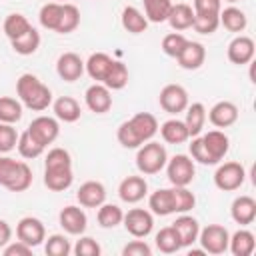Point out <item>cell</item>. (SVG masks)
I'll return each mask as SVG.
<instances>
[{
	"label": "cell",
	"mask_w": 256,
	"mask_h": 256,
	"mask_svg": "<svg viewBox=\"0 0 256 256\" xmlns=\"http://www.w3.org/2000/svg\"><path fill=\"white\" fill-rule=\"evenodd\" d=\"M16 94L18 100L22 102V106L34 110V112H42L52 104V92L46 84H42L38 80V76L34 74H22L16 80Z\"/></svg>",
	"instance_id": "1"
},
{
	"label": "cell",
	"mask_w": 256,
	"mask_h": 256,
	"mask_svg": "<svg viewBox=\"0 0 256 256\" xmlns=\"http://www.w3.org/2000/svg\"><path fill=\"white\" fill-rule=\"evenodd\" d=\"M32 184V170L26 162L10 156H0V186L10 192H24Z\"/></svg>",
	"instance_id": "2"
},
{
	"label": "cell",
	"mask_w": 256,
	"mask_h": 256,
	"mask_svg": "<svg viewBox=\"0 0 256 256\" xmlns=\"http://www.w3.org/2000/svg\"><path fill=\"white\" fill-rule=\"evenodd\" d=\"M166 162H168V154H166L164 144L154 142V140H148V142H144V144L138 146V152H136V168L144 176L158 174L160 170H164Z\"/></svg>",
	"instance_id": "3"
},
{
	"label": "cell",
	"mask_w": 256,
	"mask_h": 256,
	"mask_svg": "<svg viewBox=\"0 0 256 256\" xmlns=\"http://www.w3.org/2000/svg\"><path fill=\"white\" fill-rule=\"evenodd\" d=\"M246 180V170L240 162H224L214 172V184L218 190L234 192L238 190Z\"/></svg>",
	"instance_id": "4"
},
{
	"label": "cell",
	"mask_w": 256,
	"mask_h": 256,
	"mask_svg": "<svg viewBox=\"0 0 256 256\" xmlns=\"http://www.w3.org/2000/svg\"><path fill=\"white\" fill-rule=\"evenodd\" d=\"M202 250L206 254H224L228 250V242H230V234L224 226L220 224H208L206 228H202L198 232V240Z\"/></svg>",
	"instance_id": "5"
},
{
	"label": "cell",
	"mask_w": 256,
	"mask_h": 256,
	"mask_svg": "<svg viewBox=\"0 0 256 256\" xmlns=\"http://www.w3.org/2000/svg\"><path fill=\"white\" fill-rule=\"evenodd\" d=\"M166 174L172 186H188L194 180L196 168H194V160L186 154H176L166 162Z\"/></svg>",
	"instance_id": "6"
},
{
	"label": "cell",
	"mask_w": 256,
	"mask_h": 256,
	"mask_svg": "<svg viewBox=\"0 0 256 256\" xmlns=\"http://www.w3.org/2000/svg\"><path fill=\"white\" fill-rule=\"evenodd\" d=\"M124 222V228L128 234H132L134 238H146L152 228H154V218H152V212L146 210V208H132L124 214L122 218Z\"/></svg>",
	"instance_id": "7"
},
{
	"label": "cell",
	"mask_w": 256,
	"mask_h": 256,
	"mask_svg": "<svg viewBox=\"0 0 256 256\" xmlns=\"http://www.w3.org/2000/svg\"><path fill=\"white\" fill-rule=\"evenodd\" d=\"M158 102H160V108L168 114H178V112H184L186 106H188V92L184 86L180 84H166L162 90H160V96H158Z\"/></svg>",
	"instance_id": "8"
},
{
	"label": "cell",
	"mask_w": 256,
	"mask_h": 256,
	"mask_svg": "<svg viewBox=\"0 0 256 256\" xmlns=\"http://www.w3.org/2000/svg\"><path fill=\"white\" fill-rule=\"evenodd\" d=\"M16 238L22 240L24 244H28L30 248H36L46 240V228H44L42 220H38L34 216H24L16 224Z\"/></svg>",
	"instance_id": "9"
},
{
	"label": "cell",
	"mask_w": 256,
	"mask_h": 256,
	"mask_svg": "<svg viewBox=\"0 0 256 256\" xmlns=\"http://www.w3.org/2000/svg\"><path fill=\"white\" fill-rule=\"evenodd\" d=\"M26 130H28V132L32 134V138H34L38 144H42L44 148H46L48 144H52V142L58 138V134H60L58 120L52 118V116H36V118L30 122V126H28Z\"/></svg>",
	"instance_id": "10"
},
{
	"label": "cell",
	"mask_w": 256,
	"mask_h": 256,
	"mask_svg": "<svg viewBox=\"0 0 256 256\" xmlns=\"http://www.w3.org/2000/svg\"><path fill=\"white\" fill-rule=\"evenodd\" d=\"M206 120L216 128H228L238 120V106L230 100H220L206 112Z\"/></svg>",
	"instance_id": "11"
},
{
	"label": "cell",
	"mask_w": 256,
	"mask_h": 256,
	"mask_svg": "<svg viewBox=\"0 0 256 256\" xmlns=\"http://www.w3.org/2000/svg\"><path fill=\"white\" fill-rule=\"evenodd\" d=\"M58 220H60V226L64 228V232L72 234V236H80L84 234L86 230V224H88V218L84 214V210L80 206H64L58 214Z\"/></svg>",
	"instance_id": "12"
},
{
	"label": "cell",
	"mask_w": 256,
	"mask_h": 256,
	"mask_svg": "<svg viewBox=\"0 0 256 256\" xmlns=\"http://www.w3.org/2000/svg\"><path fill=\"white\" fill-rule=\"evenodd\" d=\"M254 40L250 36H236L230 44H228V60L236 66H244V64H250L252 58H254Z\"/></svg>",
	"instance_id": "13"
},
{
	"label": "cell",
	"mask_w": 256,
	"mask_h": 256,
	"mask_svg": "<svg viewBox=\"0 0 256 256\" xmlns=\"http://www.w3.org/2000/svg\"><path fill=\"white\" fill-rule=\"evenodd\" d=\"M84 100H86V106L96 114H106L112 108L110 88H106L102 82H96V84L88 86V90L84 94Z\"/></svg>",
	"instance_id": "14"
},
{
	"label": "cell",
	"mask_w": 256,
	"mask_h": 256,
	"mask_svg": "<svg viewBox=\"0 0 256 256\" xmlns=\"http://www.w3.org/2000/svg\"><path fill=\"white\" fill-rule=\"evenodd\" d=\"M56 72L62 80L76 82L84 74V60L76 52H64L56 62Z\"/></svg>",
	"instance_id": "15"
},
{
	"label": "cell",
	"mask_w": 256,
	"mask_h": 256,
	"mask_svg": "<svg viewBox=\"0 0 256 256\" xmlns=\"http://www.w3.org/2000/svg\"><path fill=\"white\" fill-rule=\"evenodd\" d=\"M74 182V172L72 166H52L44 168V184L52 192H64L72 186Z\"/></svg>",
	"instance_id": "16"
},
{
	"label": "cell",
	"mask_w": 256,
	"mask_h": 256,
	"mask_svg": "<svg viewBox=\"0 0 256 256\" xmlns=\"http://www.w3.org/2000/svg\"><path fill=\"white\" fill-rule=\"evenodd\" d=\"M148 194V184L144 176H126L118 186V196L122 202L136 204Z\"/></svg>",
	"instance_id": "17"
},
{
	"label": "cell",
	"mask_w": 256,
	"mask_h": 256,
	"mask_svg": "<svg viewBox=\"0 0 256 256\" xmlns=\"http://www.w3.org/2000/svg\"><path fill=\"white\" fill-rule=\"evenodd\" d=\"M76 200L80 202V206L84 208H98L100 204H104L106 200V188L102 182L98 180H88L84 182L78 192H76Z\"/></svg>",
	"instance_id": "18"
},
{
	"label": "cell",
	"mask_w": 256,
	"mask_h": 256,
	"mask_svg": "<svg viewBox=\"0 0 256 256\" xmlns=\"http://www.w3.org/2000/svg\"><path fill=\"white\" fill-rule=\"evenodd\" d=\"M230 216L240 226L252 224L254 218H256V200L252 196H246V194L234 198V202L230 206Z\"/></svg>",
	"instance_id": "19"
},
{
	"label": "cell",
	"mask_w": 256,
	"mask_h": 256,
	"mask_svg": "<svg viewBox=\"0 0 256 256\" xmlns=\"http://www.w3.org/2000/svg\"><path fill=\"white\" fill-rule=\"evenodd\" d=\"M172 228L176 230V234H178V238H180L182 248H188V246H192V244L198 240V232H200L198 220H196V218H192L188 212L180 214V216L172 222Z\"/></svg>",
	"instance_id": "20"
},
{
	"label": "cell",
	"mask_w": 256,
	"mask_h": 256,
	"mask_svg": "<svg viewBox=\"0 0 256 256\" xmlns=\"http://www.w3.org/2000/svg\"><path fill=\"white\" fill-rule=\"evenodd\" d=\"M202 142L210 154V158L214 160V164H218L220 160H224V156L228 154V148H230V140L228 136L222 132V130H208L204 136H202Z\"/></svg>",
	"instance_id": "21"
},
{
	"label": "cell",
	"mask_w": 256,
	"mask_h": 256,
	"mask_svg": "<svg viewBox=\"0 0 256 256\" xmlns=\"http://www.w3.org/2000/svg\"><path fill=\"white\" fill-rule=\"evenodd\" d=\"M128 122H130L132 130L136 132V136L140 138L142 144L148 142V140H152L154 134L158 132V120H156V116L150 114V112H138V114H134L132 118H128Z\"/></svg>",
	"instance_id": "22"
},
{
	"label": "cell",
	"mask_w": 256,
	"mask_h": 256,
	"mask_svg": "<svg viewBox=\"0 0 256 256\" xmlns=\"http://www.w3.org/2000/svg\"><path fill=\"white\" fill-rule=\"evenodd\" d=\"M176 60H178L180 68H184V70H198L204 64V60H206V48L200 42L188 40L184 50L178 54Z\"/></svg>",
	"instance_id": "23"
},
{
	"label": "cell",
	"mask_w": 256,
	"mask_h": 256,
	"mask_svg": "<svg viewBox=\"0 0 256 256\" xmlns=\"http://www.w3.org/2000/svg\"><path fill=\"white\" fill-rule=\"evenodd\" d=\"M166 20H168V24H170L176 32L188 30V28H192V24H194V10H192L190 4H184V2L172 4V8H170Z\"/></svg>",
	"instance_id": "24"
},
{
	"label": "cell",
	"mask_w": 256,
	"mask_h": 256,
	"mask_svg": "<svg viewBox=\"0 0 256 256\" xmlns=\"http://www.w3.org/2000/svg\"><path fill=\"white\" fill-rule=\"evenodd\" d=\"M112 62H114V58L108 56L106 52H94V54H90V58L84 62V70L88 72V76H90L92 80L102 82L104 76L108 74Z\"/></svg>",
	"instance_id": "25"
},
{
	"label": "cell",
	"mask_w": 256,
	"mask_h": 256,
	"mask_svg": "<svg viewBox=\"0 0 256 256\" xmlns=\"http://www.w3.org/2000/svg\"><path fill=\"white\" fill-rule=\"evenodd\" d=\"M158 130H160L162 140L168 142V144H184V142L190 138L184 120H178V118L166 120L162 126H158Z\"/></svg>",
	"instance_id": "26"
},
{
	"label": "cell",
	"mask_w": 256,
	"mask_h": 256,
	"mask_svg": "<svg viewBox=\"0 0 256 256\" xmlns=\"http://www.w3.org/2000/svg\"><path fill=\"white\" fill-rule=\"evenodd\" d=\"M148 208L156 216H168L174 214V200H172V188H158L148 198Z\"/></svg>",
	"instance_id": "27"
},
{
	"label": "cell",
	"mask_w": 256,
	"mask_h": 256,
	"mask_svg": "<svg viewBox=\"0 0 256 256\" xmlns=\"http://www.w3.org/2000/svg\"><path fill=\"white\" fill-rule=\"evenodd\" d=\"M52 108H54V116L62 122H76L80 120V114H82L78 100L72 96H60L58 100H54Z\"/></svg>",
	"instance_id": "28"
},
{
	"label": "cell",
	"mask_w": 256,
	"mask_h": 256,
	"mask_svg": "<svg viewBox=\"0 0 256 256\" xmlns=\"http://www.w3.org/2000/svg\"><path fill=\"white\" fill-rule=\"evenodd\" d=\"M256 248V238L250 230H236L232 236H230V242H228V250L234 254V256H250Z\"/></svg>",
	"instance_id": "29"
},
{
	"label": "cell",
	"mask_w": 256,
	"mask_h": 256,
	"mask_svg": "<svg viewBox=\"0 0 256 256\" xmlns=\"http://www.w3.org/2000/svg\"><path fill=\"white\" fill-rule=\"evenodd\" d=\"M120 22H122V28H124L126 32H130V34H142V32H146V28H148L146 16H144L138 8H134V6H126V8L122 10Z\"/></svg>",
	"instance_id": "30"
},
{
	"label": "cell",
	"mask_w": 256,
	"mask_h": 256,
	"mask_svg": "<svg viewBox=\"0 0 256 256\" xmlns=\"http://www.w3.org/2000/svg\"><path fill=\"white\" fill-rule=\"evenodd\" d=\"M184 124L188 128V134L190 138L192 136H198L206 124V108L202 102H194V104H188L186 106V118H184Z\"/></svg>",
	"instance_id": "31"
},
{
	"label": "cell",
	"mask_w": 256,
	"mask_h": 256,
	"mask_svg": "<svg viewBox=\"0 0 256 256\" xmlns=\"http://www.w3.org/2000/svg\"><path fill=\"white\" fill-rule=\"evenodd\" d=\"M220 24L228 30V32H244V28L248 26V18L246 14L236 8V6H228L224 10H220Z\"/></svg>",
	"instance_id": "32"
},
{
	"label": "cell",
	"mask_w": 256,
	"mask_h": 256,
	"mask_svg": "<svg viewBox=\"0 0 256 256\" xmlns=\"http://www.w3.org/2000/svg\"><path fill=\"white\" fill-rule=\"evenodd\" d=\"M10 44H12V50H14L16 54H20V56H30V54H34V52L40 48V34H38V30L32 26L24 36H20V38H16V40H10Z\"/></svg>",
	"instance_id": "33"
},
{
	"label": "cell",
	"mask_w": 256,
	"mask_h": 256,
	"mask_svg": "<svg viewBox=\"0 0 256 256\" xmlns=\"http://www.w3.org/2000/svg\"><path fill=\"white\" fill-rule=\"evenodd\" d=\"M80 26V10L70 2H62V16L58 22V34H70Z\"/></svg>",
	"instance_id": "34"
},
{
	"label": "cell",
	"mask_w": 256,
	"mask_h": 256,
	"mask_svg": "<svg viewBox=\"0 0 256 256\" xmlns=\"http://www.w3.org/2000/svg\"><path fill=\"white\" fill-rule=\"evenodd\" d=\"M32 28V24L28 22V18L24 14H8L6 20H4V34L8 36V40H16L20 36H24L28 30Z\"/></svg>",
	"instance_id": "35"
},
{
	"label": "cell",
	"mask_w": 256,
	"mask_h": 256,
	"mask_svg": "<svg viewBox=\"0 0 256 256\" xmlns=\"http://www.w3.org/2000/svg\"><path fill=\"white\" fill-rule=\"evenodd\" d=\"M102 84L106 88H110V90H122L128 84V68H126V64H122L120 60H114L110 70H108V74L104 76Z\"/></svg>",
	"instance_id": "36"
},
{
	"label": "cell",
	"mask_w": 256,
	"mask_h": 256,
	"mask_svg": "<svg viewBox=\"0 0 256 256\" xmlns=\"http://www.w3.org/2000/svg\"><path fill=\"white\" fill-rule=\"evenodd\" d=\"M156 248L160 252H164V254H174V252H178L182 248L180 238H178V234H176V230L172 226L160 228V232L156 234Z\"/></svg>",
	"instance_id": "37"
},
{
	"label": "cell",
	"mask_w": 256,
	"mask_h": 256,
	"mask_svg": "<svg viewBox=\"0 0 256 256\" xmlns=\"http://www.w3.org/2000/svg\"><path fill=\"white\" fill-rule=\"evenodd\" d=\"M22 118V102L12 96H0V122L16 124Z\"/></svg>",
	"instance_id": "38"
},
{
	"label": "cell",
	"mask_w": 256,
	"mask_h": 256,
	"mask_svg": "<svg viewBox=\"0 0 256 256\" xmlns=\"http://www.w3.org/2000/svg\"><path fill=\"white\" fill-rule=\"evenodd\" d=\"M144 2V16L148 22H164L172 8V0H142Z\"/></svg>",
	"instance_id": "39"
},
{
	"label": "cell",
	"mask_w": 256,
	"mask_h": 256,
	"mask_svg": "<svg viewBox=\"0 0 256 256\" xmlns=\"http://www.w3.org/2000/svg\"><path fill=\"white\" fill-rule=\"evenodd\" d=\"M96 218H98V224H100L102 228H116V226L122 222L124 212H122L120 206H116V204H106V202H104V204L98 206Z\"/></svg>",
	"instance_id": "40"
},
{
	"label": "cell",
	"mask_w": 256,
	"mask_h": 256,
	"mask_svg": "<svg viewBox=\"0 0 256 256\" xmlns=\"http://www.w3.org/2000/svg\"><path fill=\"white\" fill-rule=\"evenodd\" d=\"M60 16H62V4H60V2H46V4L40 8L38 20H40V24H42L46 30L56 32L58 22H60Z\"/></svg>",
	"instance_id": "41"
},
{
	"label": "cell",
	"mask_w": 256,
	"mask_h": 256,
	"mask_svg": "<svg viewBox=\"0 0 256 256\" xmlns=\"http://www.w3.org/2000/svg\"><path fill=\"white\" fill-rule=\"evenodd\" d=\"M16 148H18L20 156H22V158H28V160L38 158V156L44 152V146H42V144H38V142L32 138V134H30L28 130H24L22 134H18Z\"/></svg>",
	"instance_id": "42"
},
{
	"label": "cell",
	"mask_w": 256,
	"mask_h": 256,
	"mask_svg": "<svg viewBox=\"0 0 256 256\" xmlns=\"http://www.w3.org/2000/svg\"><path fill=\"white\" fill-rule=\"evenodd\" d=\"M172 200H174V212L178 214L190 212L196 204V196L188 190V186H172Z\"/></svg>",
	"instance_id": "43"
},
{
	"label": "cell",
	"mask_w": 256,
	"mask_h": 256,
	"mask_svg": "<svg viewBox=\"0 0 256 256\" xmlns=\"http://www.w3.org/2000/svg\"><path fill=\"white\" fill-rule=\"evenodd\" d=\"M44 252L48 256H68L72 252V246H70V240L64 234H52V236L46 238Z\"/></svg>",
	"instance_id": "44"
},
{
	"label": "cell",
	"mask_w": 256,
	"mask_h": 256,
	"mask_svg": "<svg viewBox=\"0 0 256 256\" xmlns=\"http://www.w3.org/2000/svg\"><path fill=\"white\" fill-rule=\"evenodd\" d=\"M186 42H188V38H186L184 34H180V32H170V34H166V36L162 38V50H164L166 56L178 58V54L184 50Z\"/></svg>",
	"instance_id": "45"
},
{
	"label": "cell",
	"mask_w": 256,
	"mask_h": 256,
	"mask_svg": "<svg viewBox=\"0 0 256 256\" xmlns=\"http://www.w3.org/2000/svg\"><path fill=\"white\" fill-rule=\"evenodd\" d=\"M220 14V12H218ZM218 14H194V24L192 28L198 34H214L216 28L220 26V16Z\"/></svg>",
	"instance_id": "46"
},
{
	"label": "cell",
	"mask_w": 256,
	"mask_h": 256,
	"mask_svg": "<svg viewBox=\"0 0 256 256\" xmlns=\"http://www.w3.org/2000/svg\"><path fill=\"white\" fill-rule=\"evenodd\" d=\"M18 142V132L12 124H4L0 122V154H6L10 150L16 148Z\"/></svg>",
	"instance_id": "47"
},
{
	"label": "cell",
	"mask_w": 256,
	"mask_h": 256,
	"mask_svg": "<svg viewBox=\"0 0 256 256\" xmlns=\"http://www.w3.org/2000/svg\"><path fill=\"white\" fill-rule=\"evenodd\" d=\"M116 136H118V142L124 146V148H138L142 142H140V138L136 136V132L132 130V126H130V122L126 120V122H122L120 126H118V132H116Z\"/></svg>",
	"instance_id": "48"
},
{
	"label": "cell",
	"mask_w": 256,
	"mask_h": 256,
	"mask_svg": "<svg viewBox=\"0 0 256 256\" xmlns=\"http://www.w3.org/2000/svg\"><path fill=\"white\" fill-rule=\"evenodd\" d=\"M190 158L196 160V162H200V164H210V166L214 164V160L210 158V154H208V150H206L200 134L198 136H192V142H190Z\"/></svg>",
	"instance_id": "49"
},
{
	"label": "cell",
	"mask_w": 256,
	"mask_h": 256,
	"mask_svg": "<svg viewBox=\"0 0 256 256\" xmlns=\"http://www.w3.org/2000/svg\"><path fill=\"white\" fill-rule=\"evenodd\" d=\"M72 252H74L76 256H100L102 248H100V244H98L94 238L82 236V238L76 242V246L72 248Z\"/></svg>",
	"instance_id": "50"
},
{
	"label": "cell",
	"mask_w": 256,
	"mask_h": 256,
	"mask_svg": "<svg viewBox=\"0 0 256 256\" xmlns=\"http://www.w3.org/2000/svg\"><path fill=\"white\" fill-rule=\"evenodd\" d=\"M52 166H72V158L70 152L64 148H52L46 154L44 160V168H52Z\"/></svg>",
	"instance_id": "51"
},
{
	"label": "cell",
	"mask_w": 256,
	"mask_h": 256,
	"mask_svg": "<svg viewBox=\"0 0 256 256\" xmlns=\"http://www.w3.org/2000/svg\"><path fill=\"white\" fill-rule=\"evenodd\" d=\"M194 14H218L222 8V0H192Z\"/></svg>",
	"instance_id": "52"
},
{
	"label": "cell",
	"mask_w": 256,
	"mask_h": 256,
	"mask_svg": "<svg viewBox=\"0 0 256 256\" xmlns=\"http://www.w3.org/2000/svg\"><path fill=\"white\" fill-rule=\"evenodd\" d=\"M122 254L124 256H150L152 250L144 240H132L122 248Z\"/></svg>",
	"instance_id": "53"
},
{
	"label": "cell",
	"mask_w": 256,
	"mask_h": 256,
	"mask_svg": "<svg viewBox=\"0 0 256 256\" xmlns=\"http://www.w3.org/2000/svg\"><path fill=\"white\" fill-rule=\"evenodd\" d=\"M4 256H28L32 252V248L28 244H24L22 240H16V242H8L4 248H2Z\"/></svg>",
	"instance_id": "54"
},
{
	"label": "cell",
	"mask_w": 256,
	"mask_h": 256,
	"mask_svg": "<svg viewBox=\"0 0 256 256\" xmlns=\"http://www.w3.org/2000/svg\"><path fill=\"white\" fill-rule=\"evenodd\" d=\"M12 238V228L6 220H0V248H4Z\"/></svg>",
	"instance_id": "55"
},
{
	"label": "cell",
	"mask_w": 256,
	"mask_h": 256,
	"mask_svg": "<svg viewBox=\"0 0 256 256\" xmlns=\"http://www.w3.org/2000/svg\"><path fill=\"white\" fill-rule=\"evenodd\" d=\"M226 2H230V4H234V2H238V0H226Z\"/></svg>",
	"instance_id": "56"
},
{
	"label": "cell",
	"mask_w": 256,
	"mask_h": 256,
	"mask_svg": "<svg viewBox=\"0 0 256 256\" xmlns=\"http://www.w3.org/2000/svg\"><path fill=\"white\" fill-rule=\"evenodd\" d=\"M60 2H66V0H60Z\"/></svg>",
	"instance_id": "57"
}]
</instances>
